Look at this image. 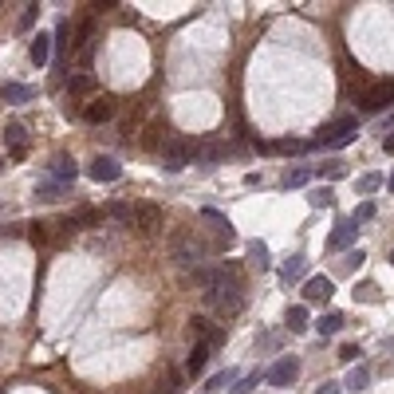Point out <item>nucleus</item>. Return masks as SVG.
<instances>
[{
	"label": "nucleus",
	"instance_id": "nucleus-1",
	"mask_svg": "<svg viewBox=\"0 0 394 394\" xmlns=\"http://www.w3.org/2000/svg\"><path fill=\"white\" fill-rule=\"evenodd\" d=\"M205 304L221 315H236L245 307V288H241V268L236 265H221L213 276V288L205 292Z\"/></svg>",
	"mask_w": 394,
	"mask_h": 394
},
{
	"label": "nucleus",
	"instance_id": "nucleus-2",
	"mask_svg": "<svg viewBox=\"0 0 394 394\" xmlns=\"http://www.w3.org/2000/svg\"><path fill=\"white\" fill-rule=\"evenodd\" d=\"M213 253V245H205L197 233H174L170 236V256H174V265L177 268H201L205 265V256Z\"/></svg>",
	"mask_w": 394,
	"mask_h": 394
},
{
	"label": "nucleus",
	"instance_id": "nucleus-3",
	"mask_svg": "<svg viewBox=\"0 0 394 394\" xmlns=\"http://www.w3.org/2000/svg\"><path fill=\"white\" fill-rule=\"evenodd\" d=\"M355 134H359V122H355L351 115H343V118H335V122H327V127L319 130V138H315L312 146L339 150V146H347V142H355Z\"/></svg>",
	"mask_w": 394,
	"mask_h": 394
},
{
	"label": "nucleus",
	"instance_id": "nucleus-4",
	"mask_svg": "<svg viewBox=\"0 0 394 394\" xmlns=\"http://www.w3.org/2000/svg\"><path fill=\"white\" fill-rule=\"evenodd\" d=\"M162 166H166V174H182L186 166H193V142L170 138L166 146H162Z\"/></svg>",
	"mask_w": 394,
	"mask_h": 394
},
{
	"label": "nucleus",
	"instance_id": "nucleus-5",
	"mask_svg": "<svg viewBox=\"0 0 394 394\" xmlns=\"http://www.w3.org/2000/svg\"><path fill=\"white\" fill-rule=\"evenodd\" d=\"M296 374H300V359H296V355H280V359L272 363V371H268V383L272 386H292Z\"/></svg>",
	"mask_w": 394,
	"mask_h": 394
},
{
	"label": "nucleus",
	"instance_id": "nucleus-6",
	"mask_svg": "<svg viewBox=\"0 0 394 394\" xmlns=\"http://www.w3.org/2000/svg\"><path fill=\"white\" fill-rule=\"evenodd\" d=\"M75 174H79V166L71 162V158H63L59 154L56 162L48 166V182H56L59 189H71V182H75Z\"/></svg>",
	"mask_w": 394,
	"mask_h": 394
},
{
	"label": "nucleus",
	"instance_id": "nucleus-7",
	"mask_svg": "<svg viewBox=\"0 0 394 394\" xmlns=\"http://www.w3.org/2000/svg\"><path fill=\"white\" fill-rule=\"evenodd\" d=\"M4 146H8V158H24L28 154V130L20 127V122H8V127H4Z\"/></svg>",
	"mask_w": 394,
	"mask_h": 394
},
{
	"label": "nucleus",
	"instance_id": "nucleus-8",
	"mask_svg": "<svg viewBox=\"0 0 394 394\" xmlns=\"http://www.w3.org/2000/svg\"><path fill=\"white\" fill-rule=\"evenodd\" d=\"M331 296H335V284L327 280V276H312V280L304 284V300H307V304H327Z\"/></svg>",
	"mask_w": 394,
	"mask_h": 394
},
{
	"label": "nucleus",
	"instance_id": "nucleus-9",
	"mask_svg": "<svg viewBox=\"0 0 394 394\" xmlns=\"http://www.w3.org/2000/svg\"><path fill=\"white\" fill-rule=\"evenodd\" d=\"M386 103H394V83H374V87L363 95V110H371V115L383 110Z\"/></svg>",
	"mask_w": 394,
	"mask_h": 394
},
{
	"label": "nucleus",
	"instance_id": "nucleus-10",
	"mask_svg": "<svg viewBox=\"0 0 394 394\" xmlns=\"http://www.w3.org/2000/svg\"><path fill=\"white\" fill-rule=\"evenodd\" d=\"M91 177H95V182H118V177H122V166H118L115 158H91V170H87Z\"/></svg>",
	"mask_w": 394,
	"mask_h": 394
},
{
	"label": "nucleus",
	"instance_id": "nucleus-11",
	"mask_svg": "<svg viewBox=\"0 0 394 394\" xmlns=\"http://www.w3.org/2000/svg\"><path fill=\"white\" fill-rule=\"evenodd\" d=\"M134 229H142V233H158V229H162V209H158V205H138L134 209Z\"/></svg>",
	"mask_w": 394,
	"mask_h": 394
},
{
	"label": "nucleus",
	"instance_id": "nucleus-12",
	"mask_svg": "<svg viewBox=\"0 0 394 394\" xmlns=\"http://www.w3.org/2000/svg\"><path fill=\"white\" fill-rule=\"evenodd\" d=\"M229 150H225V142H217V138H205V142H197L193 146V158L197 162H221Z\"/></svg>",
	"mask_w": 394,
	"mask_h": 394
},
{
	"label": "nucleus",
	"instance_id": "nucleus-13",
	"mask_svg": "<svg viewBox=\"0 0 394 394\" xmlns=\"http://www.w3.org/2000/svg\"><path fill=\"white\" fill-rule=\"evenodd\" d=\"M355 233H359V229H355V221H339V225H335V233L327 236V248H335V253H339V248H347L355 241Z\"/></svg>",
	"mask_w": 394,
	"mask_h": 394
},
{
	"label": "nucleus",
	"instance_id": "nucleus-14",
	"mask_svg": "<svg viewBox=\"0 0 394 394\" xmlns=\"http://www.w3.org/2000/svg\"><path fill=\"white\" fill-rule=\"evenodd\" d=\"M110 115H115V103H110V99H95V103L83 107V118H87V122H107Z\"/></svg>",
	"mask_w": 394,
	"mask_h": 394
},
{
	"label": "nucleus",
	"instance_id": "nucleus-15",
	"mask_svg": "<svg viewBox=\"0 0 394 394\" xmlns=\"http://www.w3.org/2000/svg\"><path fill=\"white\" fill-rule=\"evenodd\" d=\"M280 276H284L288 284H296V280H304V276H307V256H300V253H296V256H288V260H284V268H280Z\"/></svg>",
	"mask_w": 394,
	"mask_h": 394
},
{
	"label": "nucleus",
	"instance_id": "nucleus-16",
	"mask_svg": "<svg viewBox=\"0 0 394 394\" xmlns=\"http://www.w3.org/2000/svg\"><path fill=\"white\" fill-rule=\"evenodd\" d=\"M48 59H51V36H48V32H39V36L32 39V63H36V68H44Z\"/></svg>",
	"mask_w": 394,
	"mask_h": 394
},
{
	"label": "nucleus",
	"instance_id": "nucleus-17",
	"mask_svg": "<svg viewBox=\"0 0 394 394\" xmlns=\"http://www.w3.org/2000/svg\"><path fill=\"white\" fill-rule=\"evenodd\" d=\"M32 95H36V91H32L28 83H4V87H0V99H4V103H28Z\"/></svg>",
	"mask_w": 394,
	"mask_h": 394
},
{
	"label": "nucleus",
	"instance_id": "nucleus-18",
	"mask_svg": "<svg viewBox=\"0 0 394 394\" xmlns=\"http://www.w3.org/2000/svg\"><path fill=\"white\" fill-rule=\"evenodd\" d=\"M367 383H371V371H367V367H351L343 379V390L359 394V390H367Z\"/></svg>",
	"mask_w": 394,
	"mask_h": 394
},
{
	"label": "nucleus",
	"instance_id": "nucleus-19",
	"mask_svg": "<svg viewBox=\"0 0 394 394\" xmlns=\"http://www.w3.org/2000/svg\"><path fill=\"white\" fill-rule=\"evenodd\" d=\"M209 351H213L209 343H197L193 355H189V363H186V371L189 374H201V371H205V367H209Z\"/></svg>",
	"mask_w": 394,
	"mask_h": 394
},
{
	"label": "nucleus",
	"instance_id": "nucleus-20",
	"mask_svg": "<svg viewBox=\"0 0 394 394\" xmlns=\"http://www.w3.org/2000/svg\"><path fill=\"white\" fill-rule=\"evenodd\" d=\"M343 315L339 312H327V315H319V319H315V327H319V335H335V331H343Z\"/></svg>",
	"mask_w": 394,
	"mask_h": 394
},
{
	"label": "nucleus",
	"instance_id": "nucleus-21",
	"mask_svg": "<svg viewBox=\"0 0 394 394\" xmlns=\"http://www.w3.org/2000/svg\"><path fill=\"white\" fill-rule=\"evenodd\" d=\"M95 91V75H68V95H91Z\"/></svg>",
	"mask_w": 394,
	"mask_h": 394
},
{
	"label": "nucleus",
	"instance_id": "nucleus-22",
	"mask_svg": "<svg viewBox=\"0 0 394 394\" xmlns=\"http://www.w3.org/2000/svg\"><path fill=\"white\" fill-rule=\"evenodd\" d=\"M335 201V193H331V186H315L312 193H307V205L312 209H327Z\"/></svg>",
	"mask_w": 394,
	"mask_h": 394
},
{
	"label": "nucleus",
	"instance_id": "nucleus-23",
	"mask_svg": "<svg viewBox=\"0 0 394 394\" xmlns=\"http://www.w3.org/2000/svg\"><path fill=\"white\" fill-rule=\"evenodd\" d=\"M288 327H292L296 335H300V331H307V307H304V304L288 307Z\"/></svg>",
	"mask_w": 394,
	"mask_h": 394
},
{
	"label": "nucleus",
	"instance_id": "nucleus-24",
	"mask_svg": "<svg viewBox=\"0 0 394 394\" xmlns=\"http://www.w3.org/2000/svg\"><path fill=\"white\" fill-rule=\"evenodd\" d=\"M107 213L115 217V221H122V225L134 229V205H122V201H115V205H107Z\"/></svg>",
	"mask_w": 394,
	"mask_h": 394
},
{
	"label": "nucleus",
	"instance_id": "nucleus-25",
	"mask_svg": "<svg viewBox=\"0 0 394 394\" xmlns=\"http://www.w3.org/2000/svg\"><path fill=\"white\" fill-rule=\"evenodd\" d=\"M319 177H347V162L343 158H331V162H324V166H319Z\"/></svg>",
	"mask_w": 394,
	"mask_h": 394
},
{
	"label": "nucleus",
	"instance_id": "nucleus-26",
	"mask_svg": "<svg viewBox=\"0 0 394 394\" xmlns=\"http://www.w3.org/2000/svg\"><path fill=\"white\" fill-rule=\"evenodd\" d=\"M63 193H68V189H59L56 182H48V177H44V182L36 186V197H44V201H59Z\"/></svg>",
	"mask_w": 394,
	"mask_h": 394
},
{
	"label": "nucleus",
	"instance_id": "nucleus-27",
	"mask_svg": "<svg viewBox=\"0 0 394 394\" xmlns=\"http://www.w3.org/2000/svg\"><path fill=\"white\" fill-rule=\"evenodd\" d=\"M248 260H253V265H260V268H268V248H265V241H248Z\"/></svg>",
	"mask_w": 394,
	"mask_h": 394
},
{
	"label": "nucleus",
	"instance_id": "nucleus-28",
	"mask_svg": "<svg viewBox=\"0 0 394 394\" xmlns=\"http://www.w3.org/2000/svg\"><path fill=\"white\" fill-rule=\"evenodd\" d=\"M154 394H182V374H166V379H162V383H158V390Z\"/></svg>",
	"mask_w": 394,
	"mask_h": 394
},
{
	"label": "nucleus",
	"instance_id": "nucleus-29",
	"mask_svg": "<svg viewBox=\"0 0 394 394\" xmlns=\"http://www.w3.org/2000/svg\"><path fill=\"white\" fill-rule=\"evenodd\" d=\"M379 186H383V177H379V174H367V177H359V182H355V189H359V193H374Z\"/></svg>",
	"mask_w": 394,
	"mask_h": 394
},
{
	"label": "nucleus",
	"instance_id": "nucleus-30",
	"mask_svg": "<svg viewBox=\"0 0 394 394\" xmlns=\"http://www.w3.org/2000/svg\"><path fill=\"white\" fill-rule=\"evenodd\" d=\"M307 177H312V170H304V166H300V170H288V174H284V186L288 189H292V186H304Z\"/></svg>",
	"mask_w": 394,
	"mask_h": 394
},
{
	"label": "nucleus",
	"instance_id": "nucleus-31",
	"mask_svg": "<svg viewBox=\"0 0 394 394\" xmlns=\"http://www.w3.org/2000/svg\"><path fill=\"white\" fill-rule=\"evenodd\" d=\"M233 379H236V371H221V374H213V379H209L205 390H221V386H229Z\"/></svg>",
	"mask_w": 394,
	"mask_h": 394
},
{
	"label": "nucleus",
	"instance_id": "nucleus-32",
	"mask_svg": "<svg viewBox=\"0 0 394 394\" xmlns=\"http://www.w3.org/2000/svg\"><path fill=\"white\" fill-rule=\"evenodd\" d=\"M256 383H260V374H256V371H253V374H245V379H241V383L233 386V394H253V386H256Z\"/></svg>",
	"mask_w": 394,
	"mask_h": 394
},
{
	"label": "nucleus",
	"instance_id": "nucleus-33",
	"mask_svg": "<svg viewBox=\"0 0 394 394\" xmlns=\"http://www.w3.org/2000/svg\"><path fill=\"white\" fill-rule=\"evenodd\" d=\"M39 16V4H24V16H20V28H32Z\"/></svg>",
	"mask_w": 394,
	"mask_h": 394
},
{
	"label": "nucleus",
	"instance_id": "nucleus-34",
	"mask_svg": "<svg viewBox=\"0 0 394 394\" xmlns=\"http://www.w3.org/2000/svg\"><path fill=\"white\" fill-rule=\"evenodd\" d=\"M276 150H284V154H300V150H307V142H292V138H284V142H276Z\"/></svg>",
	"mask_w": 394,
	"mask_h": 394
},
{
	"label": "nucleus",
	"instance_id": "nucleus-35",
	"mask_svg": "<svg viewBox=\"0 0 394 394\" xmlns=\"http://www.w3.org/2000/svg\"><path fill=\"white\" fill-rule=\"evenodd\" d=\"M371 217H374V205H371V201H363V205L355 209V217H351V221L359 225V221H371Z\"/></svg>",
	"mask_w": 394,
	"mask_h": 394
},
{
	"label": "nucleus",
	"instance_id": "nucleus-36",
	"mask_svg": "<svg viewBox=\"0 0 394 394\" xmlns=\"http://www.w3.org/2000/svg\"><path fill=\"white\" fill-rule=\"evenodd\" d=\"M363 260H367V253H363V248H355V253H347V260H343V265H347V268H359Z\"/></svg>",
	"mask_w": 394,
	"mask_h": 394
},
{
	"label": "nucleus",
	"instance_id": "nucleus-37",
	"mask_svg": "<svg viewBox=\"0 0 394 394\" xmlns=\"http://www.w3.org/2000/svg\"><path fill=\"white\" fill-rule=\"evenodd\" d=\"M339 359H343V363H351V367H355V359H359V347H355V343H347L343 351H339Z\"/></svg>",
	"mask_w": 394,
	"mask_h": 394
},
{
	"label": "nucleus",
	"instance_id": "nucleus-38",
	"mask_svg": "<svg viewBox=\"0 0 394 394\" xmlns=\"http://www.w3.org/2000/svg\"><path fill=\"white\" fill-rule=\"evenodd\" d=\"M359 296H363V300H379V296H374V284H363V288H359Z\"/></svg>",
	"mask_w": 394,
	"mask_h": 394
},
{
	"label": "nucleus",
	"instance_id": "nucleus-39",
	"mask_svg": "<svg viewBox=\"0 0 394 394\" xmlns=\"http://www.w3.org/2000/svg\"><path fill=\"white\" fill-rule=\"evenodd\" d=\"M315 394H339V383H324V386H319V390H315Z\"/></svg>",
	"mask_w": 394,
	"mask_h": 394
},
{
	"label": "nucleus",
	"instance_id": "nucleus-40",
	"mask_svg": "<svg viewBox=\"0 0 394 394\" xmlns=\"http://www.w3.org/2000/svg\"><path fill=\"white\" fill-rule=\"evenodd\" d=\"M383 150H386V154H394V134H386V138H383Z\"/></svg>",
	"mask_w": 394,
	"mask_h": 394
},
{
	"label": "nucleus",
	"instance_id": "nucleus-41",
	"mask_svg": "<svg viewBox=\"0 0 394 394\" xmlns=\"http://www.w3.org/2000/svg\"><path fill=\"white\" fill-rule=\"evenodd\" d=\"M386 189H390V193H394V174H390V182H386Z\"/></svg>",
	"mask_w": 394,
	"mask_h": 394
},
{
	"label": "nucleus",
	"instance_id": "nucleus-42",
	"mask_svg": "<svg viewBox=\"0 0 394 394\" xmlns=\"http://www.w3.org/2000/svg\"><path fill=\"white\" fill-rule=\"evenodd\" d=\"M0 170H4V162H0Z\"/></svg>",
	"mask_w": 394,
	"mask_h": 394
},
{
	"label": "nucleus",
	"instance_id": "nucleus-43",
	"mask_svg": "<svg viewBox=\"0 0 394 394\" xmlns=\"http://www.w3.org/2000/svg\"><path fill=\"white\" fill-rule=\"evenodd\" d=\"M390 260H394V253H390Z\"/></svg>",
	"mask_w": 394,
	"mask_h": 394
}]
</instances>
